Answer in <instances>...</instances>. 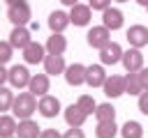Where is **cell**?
I'll return each instance as SVG.
<instances>
[{
	"mask_svg": "<svg viewBox=\"0 0 148 138\" xmlns=\"http://www.w3.org/2000/svg\"><path fill=\"white\" fill-rule=\"evenodd\" d=\"M65 80H67L72 87H76V85L86 83V64H81V62L69 64V67L65 69Z\"/></svg>",
	"mask_w": 148,
	"mask_h": 138,
	"instance_id": "cell-12",
	"label": "cell"
},
{
	"mask_svg": "<svg viewBox=\"0 0 148 138\" xmlns=\"http://www.w3.org/2000/svg\"><path fill=\"white\" fill-rule=\"evenodd\" d=\"M69 21H72L74 25H79V28L88 25V23H90V5L76 2V5L69 9Z\"/></svg>",
	"mask_w": 148,
	"mask_h": 138,
	"instance_id": "cell-10",
	"label": "cell"
},
{
	"mask_svg": "<svg viewBox=\"0 0 148 138\" xmlns=\"http://www.w3.org/2000/svg\"><path fill=\"white\" fill-rule=\"evenodd\" d=\"M14 103V92L5 85H0V110H9Z\"/></svg>",
	"mask_w": 148,
	"mask_h": 138,
	"instance_id": "cell-27",
	"label": "cell"
},
{
	"mask_svg": "<svg viewBox=\"0 0 148 138\" xmlns=\"http://www.w3.org/2000/svg\"><path fill=\"white\" fill-rule=\"evenodd\" d=\"M120 136L123 138H143V126L134 120H127L123 126H120Z\"/></svg>",
	"mask_w": 148,
	"mask_h": 138,
	"instance_id": "cell-23",
	"label": "cell"
},
{
	"mask_svg": "<svg viewBox=\"0 0 148 138\" xmlns=\"http://www.w3.org/2000/svg\"><path fill=\"white\" fill-rule=\"evenodd\" d=\"M12 110L18 120H30V115L37 110V99L32 92H21L18 97H14V103H12Z\"/></svg>",
	"mask_w": 148,
	"mask_h": 138,
	"instance_id": "cell-1",
	"label": "cell"
},
{
	"mask_svg": "<svg viewBox=\"0 0 148 138\" xmlns=\"http://www.w3.org/2000/svg\"><path fill=\"white\" fill-rule=\"evenodd\" d=\"M65 60L62 55H53V53H46L44 57V74L49 76H58V74H65Z\"/></svg>",
	"mask_w": 148,
	"mask_h": 138,
	"instance_id": "cell-15",
	"label": "cell"
},
{
	"mask_svg": "<svg viewBox=\"0 0 148 138\" xmlns=\"http://www.w3.org/2000/svg\"><path fill=\"white\" fill-rule=\"evenodd\" d=\"M7 5H16V2H25V0H5Z\"/></svg>",
	"mask_w": 148,
	"mask_h": 138,
	"instance_id": "cell-37",
	"label": "cell"
},
{
	"mask_svg": "<svg viewBox=\"0 0 148 138\" xmlns=\"http://www.w3.org/2000/svg\"><path fill=\"white\" fill-rule=\"evenodd\" d=\"M104 80H106L104 64H90V67H86V83L90 87H102Z\"/></svg>",
	"mask_w": 148,
	"mask_h": 138,
	"instance_id": "cell-14",
	"label": "cell"
},
{
	"mask_svg": "<svg viewBox=\"0 0 148 138\" xmlns=\"http://www.w3.org/2000/svg\"><path fill=\"white\" fill-rule=\"evenodd\" d=\"M139 110H141L143 115H148V90H143V92L139 94Z\"/></svg>",
	"mask_w": 148,
	"mask_h": 138,
	"instance_id": "cell-30",
	"label": "cell"
},
{
	"mask_svg": "<svg viewBox=\"0 0 148 138\" xmlns=\"http://www.w3.org/2000/svg\"><path fill=\"white\" fill-rule=\"evenodd\" d=\"M95 117H97V122L116 120V108H113L111 103H97V108H95Z\"/></svg>",
	"mask_w": 148,
	"mask_h": 138,
	"instance_id": "cell-25",
	"label": "cell"
},
{
	"mask_svg": "<svg viewBox=\"0 0 148 138\" xmlns=\"http://www.w3.org/2000/svg\"><path fill=\"white\" fill-rule=\"evenodd\" d=\"M30 78H32V74L23 67V64H16V67H12L9 69V83L14 85V87H28V83H30Z\"/></svg>",
	"mask_w": 148,
	"mask_h": 138,
	"instance_id": "cell-13",
	"label": "cell"
},
{
	"mask_svg": "<svg viewBox=\"0 0 148 138\" xmlns=\"http://www.w3.org/2000/svg\"><path fill=\"white\" fill-rule=\"evenodd\" d=\"M76 103H79V106H81V108H83L88 115H90V113H95V108H97V103L92 101V97H90V94H81Z\"/></svg>",
	"mask_w": 148,
	"mask_h": 138,
	"instance_id": "cell-28",
	"label": "cell"
},
{
	"mask_svg": "<svg viewBox=\"0 0 148 138\" xmlns=\"http://www.w3.org/2000/svg\"><path fill=\"white\" fill-rule=\"evenodd\" d=\"M120 62H123V67L127 69V74L141 71V69H143V53H141V48H130V51H125Z\"/></svg>",
	"mask_w": 148,
	"mask_h": 138,
	"instance_id": "cell-4",
	"label": "cell"
},
{
	"mask_svg": "<svg viewBox=\"0 0 148 138\" xmlns=\"http://www.w3.org/2000/svg\"><path fill=\"white\" fill-rule=\"evenodd\" d=\"M125 92L127 94H141L143 92L141 80H139V74H127L125 76Z\"/></svg>",
	"mask_w": 148,
	"mask_h": 138,
	"instance_id": "cell-26",
	"label": "cell"
},
{
	"mask_svg": "<svg viewBox=\"0 0 148 138\" xmlns=\"http://www.w3.org/2000/svg\"><path fill=\"white\" fill-rule=\"evenodd\" d=\"M12 138H18V136H12Z\"/></svg>",
	"mask_w": 148,
	"mask_h": 138,
	"instance_id": "cell-40",
	"label": "cell"
},
{
	"mask_svg": "<svg viewBox=\"0 0 148 138\" xmlns=\"http://www.w3.org/2000/svg\"><path fill=\"white\" fill-rule=\"evenodd\" d=\"M118 131H120V126L116 124V120H109V122H97L95 136L97 138H116Z\"/></svg>",
	"mask_w": 148,
	"mask_h": 138,
	"instance_id": "cell-22",
	"label": "cell"
},
{
	"mask_svg": "<svg viewBox=\"0 0 148 138\" xmlns=\"http://www.w3.org/2000/svg\"><path fill=\"white\" fill-rule=\"evenodd\" d=\"M136 2H139L141 7H148V0H136Z\"/></svg>",
	"mask_w": 148,
	"mask_h": 138,
	"instance_id": "cell-38",
	"label": "cell"
},
{
	"mask_svg": "<svg viewBox=\"0 0 148 138\" xmlns=\"http://www.w3.org/2000/svg\"><path fill=\"white\" fill-rule=\"evenodd\" d=\"M12 51H14V46L9 41H0V64H7L12 60Z\"/></svg>",
	"mask_w": 148,
	"mask_h": 138,
	"instance_id": "cell-29",
	"label": "cell"
},
{
	"mask_svg": "<svg viewBox=\"0 0 148 138\" xmlns=\"http://www.w3.org/2000/svg\"><path fill=\"white\" fill-rule=\"evenodd\" d=\"M127 41L132 48H143L148 46V28L146 25H132L127 30Z\"/></svg>",
	"mask_w": 148,
	"mask_h": 138,
	"instance_id": "cell-9",
	"label": "cell"
},
{
	"mask_svg": "<svg viewBox=\"0 0 148 138\" xmlns=\"http://www.w3.org/2000/svg\"><path fill=\"white\" fill-rule=\"evenodd\" d=\"M39 126H37V122H32V120H21L18 122V129H16V136L18 138H39Z\"/></svg>",
	"mask_w": 148,
	"mask_h": 138,
	"instance_id": "cell-21",
	"label": "cell"
},
{
	"mask_svg": "<svg viewBox=\"0 0 148 138\" xmlns=\"http://www.w3.org/2000/svg\"><path fill=\"white\" fill-rule=\"evenodd\" d=\"M109 7H111V0H90V9L104 12V9H109Z\"/></svg>",
	"mask_w": 148,
	"mask_h": 138,
	"instance_id": "cell-31",
	"label": "cell"
},
{
	"mask_svg": "<svg viewBox=\"0 0 148 138\" xmlns=\"http://www.w3.org/2000/svg\"><path fill=\"white\" fill-rule=\"evenodd\" d=\"M16 129H18V124H16L14 117L0 115V138H12V136L16 133Z\"/></svg>",
	"mask_w": 148,
	"mask_h": 138,
	"instance_id": "cell-24",
	"label": "cell"
},
{
	"mask_svg": "<svg viewBox=\"0 0 148 138\" xmlns=\"http://www.w3.org/2000/svg\"><path fill=\"white\" fill-rule=\"evenodd\" d=\"M32 39H30V30L25 28V25H14V30L9 32V44L14 46V48H25L28 44H30Z\"/></svg>",
	"mask_w": 148,
	"mask_h": 138,
	"instance_id": "cell-11",
	"label": "cell"
},
{
	"mask_svg": "<svg viewBox=\"0 0 148 138\" xmlns=\"http://www.w3.org/2000/svg\"><path fill=\"white\" fill-rule=\"evenodd\" d=\"M102 25L109 28V30H118L123 28V12L116 9V7H109L102 12Z\"/></svg>",
	"mask_w": 148,
	"mask_h": 138,
	"instance_id": "cell-16",
	"label": "cell"
},
{
	"mask_svg": "<svg viewBox=\"0 0 148 138\" xmlns=\"http://www.w3.org/2000/svg\"><path fill=\"white\" fill-rule=\"evenodd\" d=\"M62 138H86V136H83V131L79 126H69L67 133H62Z\"/></svg>",
	"mask_w": 148,
	"mask_h": 138,
	"instance_id": "cell-32",
	"label": "cell"
},
{
	"mask_svg": "<svg viewBox=\"0 0 148 138\" xmlns=\"http://www.w3.org/2000/svg\"><path fill=\"white\" fill-rule=\"evenodd\" d=\"M44 57H46V46H42L37 41H30L23 48V60L28 64H39V62H44Z\"/></svg>",
	"mask_w": 148,
	"mask_h": 138,
	"instance_id": "cell-5",
	"label": "cell"
},
{
	"mask_svg": "<svg viewBox=\"0 0 148 138\" xmlns=\"http://www.w3.org/2000/svg\"><path fill=\"white\" fill-rule=\"evenodd\" d=\"M46 53H53V55H62L65 48H67V37H62V32H53L49 39H46Z\"/></svg>",
	"mask_w": 148,
	"mask_h": 138,
	"instance_id": "cell-19",
	"label": "cell"
},
{
	"mask_svg": "<svg viewBox=\"0 0 148 138\" xmlns=\"http://www.w3.org/2000/svg\"><path fill=\"white\" fill-rule=\"evenodd\" d=\"M86 117H88V113H86L79 103H72V106L65 108V122H67L69 126H81V124L86 122Z\"/></svg>",
	"mask_w": 148,
	"mask_h": 138,
	"instance_id": "cell-18",
	"label": "cell"
},
{
	"mask_svg": "<svg viewBox=\"0 0 148 138\" xmlns=\"http://www.w3.org/2000/svg\"><path fill=\"white\" fill-rule=\"evenodd\" d=\"M102 87H104V94L109 99H116V97L125 94V76H106Z\"/></svg>",
	"mask_w": 148,
	"mask_h": 138,
	"instance_id": "cell-7",
	"label": "cell"
},
{
	"mask_svg": "<svg viewBox=\"0 0 148 138\" xmlns=\"http://www.w3.org/2000/svg\"><path fill=\"white\" fill-rule=\"evenodd\" d=\"M123 53L125 51L116 41H109L104 48H99V60H102V64H116V62L123 60Z\"/></svg>",
	"mask_w": 148,
	"mask_h": 138,
	"instance_id": "cell-6",
	"label": "cell"
},
{
	"mask_svg": "<svg viewBox=\"0 0 148 138\" xmlns=\"http://www.w3.org/2000/svg\"><path fill=\"white\" fill-rule=\"evenodd\" d=\"M86 39H88V44H90L92 48H104V46L111 41V30L104 28V25H95V28L88 30Z\"/></svg>",
	"mask_w": 148,
	"mask_h": 138,
	"instance_id": "cell-3",
	"label": "cell"
},
{
	"mask_svg": "<svg viewBox=\"0 0 148 138\" xmlns=\"http://www.w3.org/2000/svg\"><path fill=\"white\" fill-rule=\"evenodd\" d=\"M7 18H9L14 25H25V23L32 18L30 5H28V2H16V5H9V9H7Z\"/></svg>",
	"mask_w": 148,
	"mask_h": 138,
	"instance_id": "cell-2",
	"label": "cell"
},
{
	"mask_svg": "<svg viewBox=\"0 0 148 138\" xmlns=\"http://www.w3.org/2000/svg\"><path fill=\"white\" fill-rule=\"evenodd\" d=\"M139 74V80H141V87L143 90H148V67H143L141 71H136Z\"/></svg>",
	"mask_w": 148,
	"mask_h": 138,
	"instance_id": "cell-33",
	"label": "cell"
},
{
	"mask_svg": "<svg viewBox=\"0 0 148 138\" xmlns=\"http://www.w3.org/2000/svg\"><path fill=\"white\" fill-rule=\"evenodd\" d=\"M9 80V71L5 69V64H0V85H5Z\"/></svg>",
	"mask_w": 148,
	"mask_h": 138,
	"instance_id": "cell-35",
	"label": "cell"
},
{
	"mask_svg": "<svg viewBox=\"0 0 148 138\" xmlns=\"http://www.w3.org/2000/svg\"><path fill=\"white\" fill-rule=\"evenodd\" d=\"M69 23H72L69 21V14H65L60 9H56V12L49 14V28H51V32H62Z\"/></svg>",
	"mask_w": 148,
	"mask_h": 138,
	"instance_id": "cell-20",
	"label": "cell"
},
{
	"mask_svg": "<svg viewBox=\"0 0 148 138\" xmlns=\"http://www.w3.org/2000/svg\"><path fill=\"white\" fill-rule=\"evenodd\" d=\"M39 138H62V136H60L56 129H44V131L39 133Z\"/></svg>",
	"mask_w": 148,
	"mask_h": 138,
	"instance_id": "cell-34",
	"label": "cell"
},
{
	"mask_svg": "<svg viewBox=\"0 0 148 138\" xmlns=\"http://www.w3.org/2000/svg\"><path fill=\"white\" fill-rule=\"evenodd\" d=\"M116 2H127V0H116Z\"/></svg>",
	"mask_w": 148,
	"mask_h": 138,
	"instance_id": "cell-39",
	"label": "cell"
},
{
	"mask_svg": "<svg viewBox=\"0 0 148 138\" xmlns=\"http://www.w3.org/2000/svg\"><path fill=\"white\" fill-rule=\"evenodd\" d=\"M49 74H35L28 83V92H32L35 97H44L49 92Z\"/></svg>",
	"mask_w": 148,
	"mask_h": 138,
	"instance_id": "cell-17",
	"label": "cell"
},
{
	"mask_svg": "<svg viewBox=\"0 0 148 138\" xmlns=\"http://www.w3.org/2000/svg\"><path fill=\"white\" fill-rule=\"evenodd\" d=\"M146 9H148V7H146Z\"/></svg>",
	"mask_w": 148,
	"mask_h": 138,
	"instance_id": "cell-41",
	"label": "cell"
},
{
	"mask_svg": "<svg viewBox=\"0 0 148 138\" xmlns=\"http://www.w3.org/2000/svg\"><path fill=\"white\" fill-rule=\"evenodd\" d=\"M37 110H39L44 117H56V115L60 113V101H58V97H51V94L39 97V101H37Z\"/></svg>",
	"mask_w": 148,
	"mask_h": 138,
	"instance_id": "cell-8",
	"label": "cell"
},
{
	"mask_svg": "<svg viewBox=\"0 0 148 138\" xmlns=\"http://www.w3.org/2000/svg\"><path fill=\"white\" fill-rule=\"evenodd\" d=\"M60 2H62V5H67V7H74L79 0H60Z\"/></svg>",
	"mask_w": 148,
	"mask_h": 138,
	"instance_id": "cell-36",
	"label": "cell"
}]
</instances>
